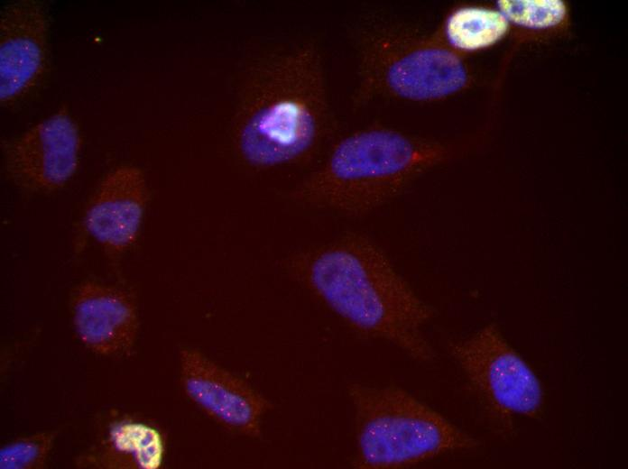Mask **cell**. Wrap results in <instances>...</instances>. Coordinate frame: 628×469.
I'll use <instances>...</instances> for the list:
<instances>
[{"instance_id": "obj_1", "label": "cell", "mask_w": 628, "mask_h": 469, "mask_svg": "<svg viewBox=\"0 0 628 469\" xmlns=\"http://www.w3.org/2000/svg\"><path fill=\"white\" fill-rule=\"evenodd\" d=\"M333 126L319 49L306 42L272 51L245 70L232 123L239 159L255 170L300 164Z\"/></svg>"}, {"instance_id": "obj_2", "label": "cell", "mask_w": 628, "mask_h": 469, "mask_svg": "<svg viewBox=\"0 0 628 469\" xmlns=\"http://www.w3.org/2000/svg\"><path fill=\"white\" fill-rule=\"evenodd\" d=\"M295 265L309 289L354 329L419 362L434 359L421 330L433 309L370 238L345 236L303 254Z\"/></svg>"}, {"instance_id": "obj_3", "label": "cell", "mask_w": 628, "mask_h": 469, "mask_svg": "<svg viewBox=\"0 0 628 469\" xmlns=\"http://www.w3.org/2000/svg\"><path fill=\"white\" fill-rule=\"evenodd\" d=\"M448 151L394 127L359 128L339 138L291 197L304 205L363 216L402 193Z\"/></svg>"}, {"instance_id": "obj_4", "label": "cell", "mask_w": 628, "mask_h": 469, "mask_svg": "<svg viewBox=\"0 0 628 469\" xmlns=\"http://www.w3.org/2000/svg\"><path fill=\"white\" fill-rule=\"evenodd\" d=\"M348 394L356 417L353 464L357 468L407 467L479 446L474 437L399 387L354 382Z\"/></svg>"}, {"instance_id": "obj_5", "label": "cell", "mask_w": 628, "mask_h": 469, "mask_svg": "<svg viewBox=\"0 0 628 469\" xmlns=\"http://www.w3.org/2000/svg\"><path fill=\"white\" fill-rule=\"evenodd\" d=\"M358 78L353 104L376 97L405 102L442 99L464 89L468 69L452 50L418 37L407 26L378 23L357 40Z\"/></svg>"}, {"instance_id": "obj_6", "label": "cell", "mask_w": 628, "mask_h": 469, "mask_svg": "<svg viewBox=\"0 0 628 469\" xmlns=\"http://www.w3.org/2000/svg\"><path fill=\"white\" fill-rule=\"evenodd\" d=\"M449 352L485 409L503 430H512L515 415L535 416L540 409V382L494 323L453 341Z\"/></svg>"}, {"instance_id": "obj_7", "label": "cell", "mask_w": 628, "mask_h": 469, "mask_svg": "<svg viewBox=\"0 0 628 469\" xmlns=\"http://www.w3.org/2000/svg\"><path fill=\"white\" fill-rule=\"evenodd\" d=\"M79 128L64 108L43 118L4 144L7 176L32 193L63 188L78 170L81 153Z\"/></svg>"}, {"instance_id": "obj_8", "label": "cell", "mask_w": 628, "mask_h": 469, "mask_svg": "<svg viewBox=\"0 0 628 469\" xmlns=\"http://www.w3.org/2000/svg\"><path fill=\"white\" fill-rule=\"evenodd\" d=\"M50 16L35 0H17L0 13V103L16 107L31 98L50 69Z\"/></svg>"}, {"instance_id": "obj_9", "label": "cell", "mask_w": 628, "mask_h": 469, "mask_svg": "<svg viewBox=\"0 0 628 469\" xmlns=\"http://www.w3.org/2000/svg\"><path fill=\"white\" fill-rule=\"evenodd\" d=\"M180 380L186 395L225 427L257 437L268 401L246 382L221 368L200 352L180 354Z\"/></svg>"}, {"instance_id": "obj_10", "label": "cell", "mask_w": 628, "mask_h": 469, "mask_svg": "<svg viewBox=\"0 0 628 469\" xmlns=\"http://www.w3.org/2000/svg\"><path fill=\"white\" fill-rule=\"evenodd\" d=\"M147 202L148 187L141 169L119 166L99 183L85 209L83 227L106 253L121 254L136 242Z\"/></svg>"}, {"instance_id": "obj_11", "label": "cell", "mask_w": 628, "mask_h": 469, "mask_svg": "<svg viewBox=\"0 0 628 469\" xmlns=\"http://www.w3.org/2000/svg\"><path fill=\"white\" fill-rule=\"evenodd\" d=\"M71 317L78 340L99 355L125 354L134 345L137 308L122 290L96 281L81 283L71 298Z\"/></svg>"}, {"instance_id": "obj_12", "label": "cell", "mask_w": 628, "mask_h": 469, "mask_svg": "<svg viewBox=\"0 0 628 469\" xmlns=\"http://www.w3.org/2000/svg\"><path fill=\"white\" fill-rule=\"evenodd\" d=\"M164 441L154 427L128 418L110 422L98 446L81 460L83 465L104 468L158 469Z\"/></svg>"}, {"instance_id": "obj_13", "label": "cell", "mask_w": 628, "mask_h": 469, "mask_svg": "<svg viewBox=\"0 0 628 469\" xmlns=\"http://www.w3.org/2000/svg\"><path fill=\"white\" fill-rule=\"evenodd\" d=\"M508 25V21L499 11L462 6L448 15L442 31L451 48L470 52L499 41L506 33Z\"/></svg>"}, {"instance_id": "obj_14", "label": "cell", "mask_w": 628, "mask_h": 469, "mask_svg": "<svg viewBox=\"0 0 628 469\" xmlns=\"http://www.w3.org/2000/svg\"><path fill=\"white\" fill-rule=\"evenodd\" d=\"M499 12L505 19L528 29H548L559 24L567 9L559 0H501Z\"/></svg>"}, {"instance_id": "obj_15", "label": "cell", "mask_w": 628, "mask_h": 469, "mask_svg": "<svg viewBox=\"0 0 628 469\" xmlns=\"http://www.w3.org/2000/svg\"><path fill=\"white\" fill-rule=\"evenodd\" d=\"M58 431L25 436L5 445L0 450L1 469H39L45 465Z\"/></svg>"}]
</instances>
